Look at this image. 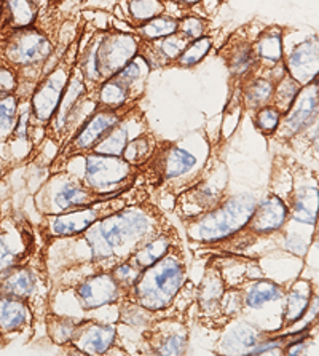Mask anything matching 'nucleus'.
<instances>
[{"instance_id": "473e14b6", "label": "nucleus", "mask_w": 319, "mask_h": 356, "mask_svg": "<svg viewBox=\"0 0 319 356\" xmlns=\"http://www.w3.org/2000/svg\"><path fill=\"white\" fill-rule=\"evenodd\" d=\"M138 101L139 98L115 77L104 80L96 90L97 109H122Z\"/></svg>"}, {"instance_id": "c756f323", "label": "nucleus", "mask_w": 319, "mask_h": 356, "mask_svg": "<svg viewBox=\"0 0 319 356\" xmlns=\"http://www.w3.org/2000/svg\"><path fill=\"white\" fill-rule=\"evenodd\" d=\"M231 325H234V329L227 331L222 342H220V348H222L220 353L250 355L251 350L267 336L246 321L235 320Z\"/></svg>"}, {"instance_id": "bb28decb", "label": "nucleus", "mask_w": 319, "mask_h": 356, "mask_svg": "<svg viewBox=\"0 0 319 356\" xmlns=\"http://www.w3.org/2000/svg\"><path fill=\"white\" fill-rule=\"evenodd\" d=\"M243 294H245V305L250 310H259L270 302L283 300L286 294V286L273 280L265 278L262 273L247 275L241 280Z\"/></svg>"}, {"instance_id": "7ed1b4c3", "label": "nucleus", "mask_w": 319, "mask_h": 356, "mask_svg": "<svg viewBox=\"0 0 319 356\" xmlns=\"http://www.w3.org/2000/svg\"><path fill=\"white\" fill-rule=\"evenodd\" d=\"M257 207V198L250 192L225 195L218 207L206 213L179 218L187 241L204 248L219 243L243 227Z\"/></svg>"}, {"instance_id": "b1692460", "label": "nucleus", "mask_w": 319, "mask_h": 356, "mask_svg": "<svg viewBox=\"0 0 319 356\" xmlns=\"http://www.w3.org/2000/svg\"><path fill=\"white\" fill-rule=\"evenodd\" d=\"M188 42L190 40L183 37L179 31L160 40H139V56L145 59L150 71L171 67L183 51V48L188 45Z\"/></svg>"}, {"instance_id": "aec40b11", "label": "nucleus", "mask_w": 319, "mask_h": 356, "mask_svg": "<svg viewBox=\"0 0 319 356\" xmlns=\"http://www.w3.org/2000/svg\"><path fill=\"white\" fill-rule=\"evenodd\" d=\"M243 32L245 31L235 32L219 51V56L224 59L230 72L231 82L236 83V88H240L247 79L257 75L256 56H254L252 50L254 39L250 40V37Z\"/></svg>"}, {"instance_id": "9b49d317", "label": "nucleus", "mask_w": 319, "mask_h": 356, "mask_svg": "<svg viewBox=\"0 0 319 356\" xmlns=\"http://www.w3.org/2000/svg\"><path fill=\"white\" fill-rule=\"evenodd\" d=\"M140 170L123 157L102 154L85 155V184L101 195L115 197L136 184Z\"/></svg>"}, {"instance_id": "9d476101", "label": "nucleus", "mask_w": 319, "mask_h": 356, "mask_svg": "<svg viewBox=\"0 0 319 356\" xmlns=\"http://www.w3.org/2000/svg\"><path fill=\"white\" fill-rule=\"evenodd\" d=\"M138 102H133L122 109H96L88 120L79 128V131L58 149V155L50 165V176L66 171L67 163L74 159L85 157L93 152L96 145L106 138V134L118 125L138 106Z\"/></svg>"}, {"instance_id": "603ef678", "label": "nucleus", "mask_w": 319, "mask_h": 356, "mask_svg": "<svg viewBox=\"0 0 319 356\" xmlns=\"http://www.w3.org/2000/svg\"><path fill=\"white\" fill-rule=\"evenodd\" d=\"M167 2H177V3H183V5H193V3H198L199 0H167Z\"/></svg>"}, {"instance_id": "a211bd4d", "label": "nucleus", "mask_w": 319, "mask_h": 356, "mask_svg": "<svg viewBox=\"0 0 319 356\" xmlns=\"http://www.w3.org/2000/svg\"><path fill=\"white\" fill-rule=\"evenodd\" d=\"M67 353L77 355H111L113 348L120 345V336L117 331V323H102L93 318H83L74 341L69 345Z\"/></svg>"}, {"instance_id": "20e7f679", "label": "nucleus", "mask_w": 319, "mask_h": 356, "mask_svg": "<svg viewBox=\"0 0 319 356\" xmlns=\"http://www.w3.org/2000/svg\"><path fill=\"white\" fill-rule=\"evenodd\" d=\"M139 55V37L134 32L99 31L88 45L79 50V64L90 91L122 71Z\"/></svg>"}, {"instance_id": "09e8293b", "label": "nucleus", "mask_w": 319, "mask_h": 356, "mask_svg": "<svg viewBox=\"0 0 319 356\" xmlns=\"http://www.w3.org/2000/svg\"><path fill=\"white\" fill-rule=\"evenodd\" d=\"M308 248H310V243H306L300 235L289 234L286 235L284 240V250L294 254L297 257H305L308 252Z\"/></svg>"}, {"instance_id": "a19ab883", "label": "nucleus", "mask_w": 319, "mask_h": 356, "mask_svg": "<svg viewBox=\"0 0 319 356\" xmlns=\"http://www.w3.org/2000/svg\"><path fill=\"white\" fill-rule=\"evenodd\" d=\"M19 106L21 98L18 93L0 98V139L8 141L10 136H12L16 122H18Z\"/></svg>"}, {"instance_id": "6e6552de", "label": "nucleus", "mask_w": 319, "mask_h": 356, "mask_svg": "<svg viewBox=\"0 0 319 356\" xmlns=\"http://www.w3.org/2000/svg\"><path fill=\"white\" fill-rule=\"evenodd\" d=\"M55 53V43L45 31L31 26L24 29L0 31V59L2 64L13 67L18 75L24 71L43 74V67Z\"/></svg>"}, {"instance_id": "39448f33", "label": "nucleus", "mask_w": 319, "mask_h": 356, "mask_svg": "<svg viewBox=\"0 0 319 356\" xmlns=\"http://www.w3.org/2000/svg\"><path fill=\"white\" fill-rule=\"evenodd\" d=\"M152 198V191L144 184L142 179H138L136 184L120 195L101 200L85 208L74 209V211L63 214H43L39 224V230L43 241L74 238L91 225L99 222L107 216L120 211V209L129 207V204L142 203L145 200Z\"/></svg>"}, {"instance_id": "3c124183", "label": "nucleus", "mask_w": 319, "mask_h": 356, "mask_svg": "<svg viewBox=\"0 0 319 356\" xmlns=\"http://www.w3.org/2000/svg\"><path fill=\"white\" fill-rule=\"evenodd\" d=\"M313 229H315V232H313V235H311V245L319 251V216H318L316 224L313 225Z\"/></svg>"}, {"instance_id": "c03bdc74", "label": "nucleus", "mask_w": 319, "mask_h": 356, "mask_svg": "<svg viewBox=\"0 0 319 356\" xmlns=\"http://www.w3.org/2000/svg\"><path fill=\"white\" fill-rule=\"evenodd\" d=\"M109 272L112 273V277L117 282V284L123 289V294L131 291L134 288V284L138 283L140 275H142V270H139L131 261L120 262L118 266L111 268Z\"/></svg>"}, {"instance_id": "79ce46f5", "label": "nucleus", "mask_w": 319, "mask_h": 356, "mask_svg": "<svg viewBox=\"0 0 319 356\" xmlns=\"http://www.w3.org/2000/svg\"><path fill=\"white\" fill-rule=\"evenodd\" d=\"M167 0H128L129 15L134 26L167 13Z\"/></svg>"}, {"instance_id": "864d4df0", "label": "nucleus", "mask_w": 319, "mask_h": 356, "mask_svg": "<svg viewBox=\"0 0 319 356\" xmlns=\"http://www.w3.org/2000/svg\"><path fill=\"white\" fill-rule=\"evenodd\" d=\"M0 176H2V166H0Z\"/></svg>"}, {"instance_id": "5701e85b", "label": "nucleus", "mask_w": 319, "mask_h": 356, "mask_svg": "<svg viewBox=\"0 0 319 356\" xmlns=\"http://www.w3.org/2000/svg\"><path fill=\"white\" fill-rule=\"evenodd\" d=\"M284 202L289 207V219L313 227L319 216V179L294 184Z\"/></svg>"}, {"instance_id": "4c0bfd02", "label": "nucleus", "mask_w": 319, "mask_h": 356, "mask_svg": "<svg viewBox=\"0 0 319 356\" xmlns=\"http://www.w3.org/2000/svg\"><path fill=\"white\" fill-rule=\"evenodd\" d=\"M149 72H150L149 64L145 63V59L142 56L138 55L136 58H133L120 72L113 75V77L120 80L125 86H128L129 91H131L136 98L140 99V96L144 95L145 80H147Z\"/></svg>"}, {"instance_id": "412c9836", "label": "nucleus", "mask_w": 319, "mask_h": 356, "mask_svg": "<svg viewBox=\"0 0 319 356\" xmlns=\"http://www.w3.org/2000/svg\"><path fill=\"white\" fill-rule=\"evenodd\" d=\"M286 72L302 86L319 77V37L311 35L300 42L284 61Z\"/></svg>"}, {"instance_id": "49530a36", "label": "nucleus", "mask_w": 319, "mask_h": 356, "mask_svg": "<svg viewBox=\"0 0 319 356\" xmlns=\"http://www.w3.org/2000/svg\"><path fill=\"white\" fill-rule=\"evenodd\" d=\"M208 24H209L208 21L199 18V16L187 15V16H182L179 19V32L192 42V40L199 39V37L203 35H208L206 34L209 29Z\"/></svg>"}, {"instance_id": "393cba45", "label": "nucleus", "mask_w": 319, "mask_h": 356, "mask_svg": "<svg viewBox=\"0 0 319 356\" xmlns=\"http://www.w3.org/2000/svg\"><path fill=\"white\" fill-rule=\"evenodd\" d=\"M254 56H256L257 75L268 74L275 67L284 63L283 31L278 26L265 28L252 42Z\"/></svg>"}, {"instance_id": "a878e982", "label": "nucleus", "mask_w": 319, "mask_h": 356, "mask_svg": "<svg viewBox=\"0 0 319 356\" xmlns=\"http://www.w3.org/2000/svg\"><path fill=\"white\" fill-rule=\"evenodd\" d=\"M35 316L24 300L0 294V339L16 336L32 327Z\"/></svg>"}, {"instance_id": "2eb2a0df", "label": "nucleus", "mask_w": 319, "mask_h": 356, "mask_svg": "<svg viewBox=\"0 0 319 356\" xmlns=\"http://www.w3.org/2000/svg\"><path fill=\"white\" fill-rule=\"evenodd\" d=\"M197 165V157L188 150L171 143H161L152 159L140 166L139 177L152 193L161 186L190 172Z\"/></svg>"}, {"instance_id": "f03ea898", "label": "nucleus", "mask_w": 319, "mask_h": 356, "mask_svg": "<svg viewBox=\"0 0 319 356\" xmlns=\"http://www.w3.org/2000/svg\"><path fill=\"white\" fill-rule=\"evenodd\" d=\"M187 277L186 246L183 240H179L158 262L145 268L134 288L122 300L133 302L156 315L165 314L187 283Z\"/></svg>"}, {"instance_id": "dca6fc26", "label": "nucleus", "mask_w": 319, "mask_h": 356, "mask_svg": "<svg viewBox=\"0 0 319 356\" xmlns=\"http://www.w3.org/2000/svg\"><path fill=\"white\" fill-rule=\"evenodd\" d=\"M319 117V80H313L308 85L302 86L300 93L297 95L294 104L281 118L279 128L273 134L278 141H291L299 136Z\"/></svg>"}, {"instance_id": "37998d69", "label": "nucleus", "mask_w": 319, "mask_h": 356, "mask_svg": "<svg viewBox=\"0 0 319 356\" xmlns=\"http://www.w3.org/2000/svg\"><path fill=\"white\" fill-rule=\"evenodd\" d=\"M281 118H283V112L273 104L263 106L252 114L254 127H256L257 131H261L263 136H273V134L277 133Z\"/></svg>"}, {"instance_id": "423d86ee", "label": "nucleus", "mask_w": 319, "mask_h": 356, "mask_svg": "<svg viewBox=\"0 0 319 356\" xmlns=\"http://www.w3.org/2000/svg\"><path fill=\"white\" fill-rule=\"evenodd\" d=\"M289 220V207L284 198L278 193L270 192L251 214V218L238 229L234 235L214 245L204 246L202 250L213 252H229V254H241L256 246L257 243L267 238V236L277 234L288 224Z\"/></svg>"}, {"instance_id": "1a4fd4ad", "label": "nucleus", "mask_w": 319, "mask_h": 356, "mask_svg": "<svg viewBox=\"0 0 319 356\" xmlns=\"http://www.w3.org/2000/svg\"><path fill=\"white\" fill-rule=\"evenodd\" d=\"M79 50L80 39H75L58 59L51 71L43 75L35 88L32 90L29 98L32 128H45L55 115L56 107L69 83L70 74L79 59Z\"/></svg>"}, {"instance_id": "f704fd0d", "label": "nucleus", "mask_w": 319, "mask_h": 356, "mask_svg": "<svg viewBox=\"0 0 319 356\" xmlns=\"http://www.w3.org/2000/svg\"><path fill=\"white\" fill-rule=\"evenodd\" d=\"M138 106L129 112V114L113 127L109 133L106 134V138L96 145L95 150L91 154H102V155H115V157H122L123 150H125L126 144L129 141V123L136 115Z\"/></svg>"}, {"instance_id": "7c9ffc66", "label": "nucleus", "mask_w": 319, "mask_h": 356, "mask_svg": "<svg viewBox=\"0 0 319 356\" xmlns=\"http://www.w3.org/2000/svg\"><path fill=\"white\" fill-rule=\"evenodd\" d=\"M37 16H39L37 0H2L0 2L2 29L31 28L35 24Z\"/></svg>"}, {"instance_id": "ea45409f", "label": "nucleus", "mask_w": 319, "mask_h": 356, "mask_svg": "<svg viewBox=\"0 0 319 356\" xmlns=\"http://www.w3.org/2000/svg\"><path fill=\"white\" fill-rule=\"evenodd\" d=\"M302 85L297 82L295 79H292L291 75L286 72L283 77H281L277 83H275V90H273V98L270 104H273L275 107L283 112V115L291 109V106L294 104V101L297 98V95L300 93Z\"/></svg>"}, {"instance_id": "58836bf2", "label": "nucleus", "mask_w": 319, "mask_h": 356, "mask_svg": "<svg viewBox=\"0 0 319 356\" xmlns=\"http://www.w3.org/2000/svg\"><path fill=\"white\" fill-rule=\"evenodd\" d=\"M211 48H213V37L203 35L197 40L188 42V45L183 48V51L176 59L172 66L181 67V69H190L198 66L204 58L209 55Z\"/></svg>"}, {"instance_id": "4be33fe9", "label": "nucleus", "mask_w": 319, "mask_h": 356, "mask_svg": "<svg viewBox=\"0 0 319 356\" xmlns=\"http://www.w3.org/2000/svg\"><path fill=\"white\" fill-rule=\"evenodd\" d=\"M224 198H225L224 191L211 186L206 181H202V182H197V184H193L192 187L183 188L179 195L176 197L172 211L177 214V218H182V216L202 214L218 207Z\"/></svg>"}, {"instance_id": "c85d7f7f", "label": "nucleus", "mask_w": 319, "mask_h": 356, "mask_svg": "<svg viewBox=\"0 0 319 356\" xmlns=\"http://www.w3.org/2000/svg\"><path fill=\"white\" fill-rule=\"evenodd\" d=\"M179 240H182L181 232L176 229L174 224H171L170 227H166L160 235L154 236V238L145 243L142 248H139L128 261H131L139 270L144 272L145 268L154 266L155 262H158L160 259L171 250V246Z\"/></svg>"}, {"instance_id": "f8f14e48", "label": "nucleus", "mask_w": 319, "mask_h": 356, "mask_svg": "<svg viewBox=\"0 0 319 356\" xmlns=\"http://www.w3.org/2000/svg\"><path fill=\"white\" fill-rule=\"evenodd\" d=\"M190 337V316L158 314L147 327L140 331L142 355L182 356L187 353Z\"/></svg>"}, {"instance_id": "f257e3e1", "label": "nucleus", "mask_w": 319, "mask_h": 356, "mask_svg": "<svg viewBox=\"0 0 319 356\" xmlns=\"http://www.w3.org/2000/svg\"><path fill=\"white\" fill-rule=\"evenodd\" d=\"M172 222L163 208L152 198L129 204L91 225L83 234L74 236L90 250L88 261L75 270L83 277L97 272H109L120 262L128 261L139 248L160 235Z\"/></svg>"}, {"instance_id": "6ab92c4d", "label": "nucleus", "mask_w": 319, "mask_h": 356, "mask_svg": "<svg viewBox=\"0 0 319 356\" xmlns=\"http://www.w3.org/2000/svg\"><path fill=\"white\" fill-rule=\"evenodd\" d=\"M88 85L85 82L83 72L82 69H80L77 59V63H75V66L72 69V74H70L69 83L66 86V90H64L63 98L56 107L55 115H53L50 123L45 127V138L55 143L58 145V149L61 147L63 144L64 129H66L70 115H72L75 107L79 106V102L88 95Z\"/></svg>"}, {"instance_id": "72a5a7b5", "label": "nucleus", "mask_w": 319, "mask_h": 356, "mask_svg": "<svg viewBox=\"0 0 319 356\" xmlns=\"http://www.w3.org/2000/svg\"><path fill=\"white\" fill-rule=\"evenodd\" d=\"M158 145H160V141L154 136V133L144 129L142 133L138 134V136L129 139L125 150H123L122 157L125 159L128 163H131L133 166H138L140 170V166H144L150 159L154 157L156 149H158Z\"/></svg>"}, {"instance_id": "ddd939ff", "label": "nucleus", "mask_w": 319, "mask_h": 356, "mask_svg": "<svg viewBox=\"0 0 319 356\" xmlns=\"http://www.w3.org/2000/svg\"><path fill=\"white\" fill-rule=\"evenodd\" d=\"M40 195H45V204L37 207L42 214H63L74 209L85 208L101 200L111 198L95 192L85 184L83 179L66 175V171L50 176V182L42 188Z\"/></svg>"}, {"instance_id": "c9c22d12", "label": "nucleus", "mask_w": 319, "mask_h": 356, "mask_svg": "<svg viewBox=\"0 0 319 356\" xmlns=\"http://www.w3.org/2000/svg\"><path fill=\"white\" fill-rule=\"evenodd\" d=\"M43 323H45L47 336L50 337V341L58 347H66L74 341L75 334H77L80 325H82V320L80 318L56 315L50 312Z\"/></svg>"}, {"instance_id": "a18cd8bd", "label": "nucleus", "mask_w": 319, "mask_h": 356, "mask_svg": "<svg viewBox=\"0 0 319 356\" xmlns=\"http://www.w3.org/2000/svg\"><path fill=\"white\" fill-rule=\"evenodd\" d=\"M318 325H319V286L315 284L310 304L306 307V312L304 314V316H302V320L297 323L294 327H291L289 331L313 332V329H316Z\"/></svg>"}, {"instance_id": "2f4dec72", "label": "nucleus", "mask_w": 319, "mask_h": 356, "mask_svg": "<svg viewBox=\"0 0 319 356\" xmlns=\"http://www.w3.org/2000/svg\"><path fill=\"white\" fill-rule=\"evenodd\" d=\"M275 83L277 82L267 74L247 79L246 82L238 88L241 95L243 109L256 112L257 109H261V107L270 104L273 98Z\"/></svg>"}, {"instance_id": "e433bc0d", "label": "nucleus", "mask_w": 319, "mask_h": 356, "mask_svg": "<svg viewBox=\"0 0 319 356\" xmlns=\"http://www.w3.org/2000/svg\"><path fill=\"white\" fill-rule=\"evenodd\" d=\"M179 19L181 18L165 13L156 16L154 19L145 21L142 24L133 26V32L139 37V40H160L179 31Z\"/></svg>"}, {"instance_id": "0eeeda50", "label": "nucleus", "mask_w": 319, "mask_h": 356, "mask_svg": "<svg viewBox=\"0 0 319 356\" xmlns=\"http://www.w3.org/2000/svg\"><path fill=\"white\" fill-rule=\"evenodd\" d=\"M50 277H48L45 257L37 254L35 250L0 275V294L24 300L31 307L35 320L50 314Z\"/></svg>"}, {"instance_id": "f3484780", "label": "nucleus", "mask_w": 319, "mask_h": 356, "mask_svg": "<svg viewBox=\"0 0 319 356\" xmlns=\"http://www.w3.org/2000/svg\"><path fill=\"white\" fill-rule=\"evenodd\" d=\"M80 309L93 312L104 307L118 305L123 299V289L117 284L111 272H97L86 275L79 282L70 283Z\"/></svg>"}, {"instance_id": "8fccbe9b", "label": "nucleus", "mask_w": 319, "mask_h": 356, "mask_svg": "<svg viewBox=\"0 0 319 356\" xmlns=\"http://www.w3.org/2000/svg\"><path fill=\"white\" fill-rule=\"evenodd\" d=\"M310 143H311V149L315 150V154L319 157V123L315 127V129L311 131Z\"/></svg>"}, {"instance_id": "cd10ccee", "label": "nucleus", "mask_w": 319, "mask_h": 356, "mask_svg": "<svg viewBox=\"0 0 319 356\" xmlns=\"http://www.w3.org/2000/svg\"><path fill=\"white\" fill-rule=\"evenodd\" d=\"M313 288H315V284L308 282V280H297L286 289L283 299V316H281V326L278 332L289 331L291 327H294L302 320L308 304H310Z\"/></svg>"}, {"instance_id": "4468645a", "label": "nucleus", "mask_w": 319, "mask_h": 356, "mask_svg": "<svg viewBox=\"0 0 319 356\" xmlns=\"http://www.w3.org/2000/svg\"><path fill=\"white\" fill-rule=\"evenodd\" d=\"M225 289L227 280L222 268L214 256L209 257L202 282L197 284V300H195L197 321L209 331H225L229 326L220 307Z\"/></svg>"}, {"instance_id": "de8ad7c7", "label": "nucleus", "mask_w": 319, "mask_h": 356, "mask_svg": "<svg viewBox=\"0 0 319 356\" xmlns=\"http://www.w3.org/2000/svg\"><path fill=\"white\" fill-rule=\"evenodd\" d=\"M19 90V75L13 67L0 64V98L7 95H15Z\"/></svg>"}]
</instances>
